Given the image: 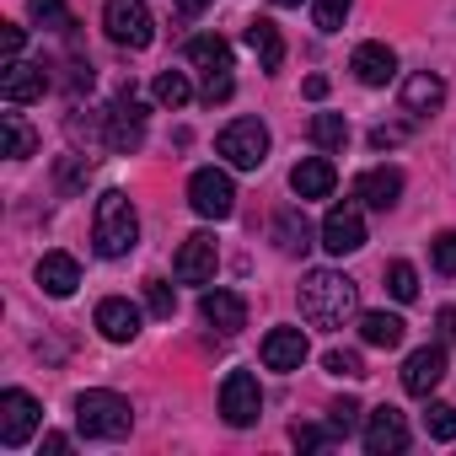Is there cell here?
<instances>
[{
  "label": "cell",
  "mask_w": 456,
  "mask_h": 456,
  "mask_svg": "<svg viewBox=\"0 0 456 456\" xmlns=\"http://www.w3.org/2000/svg\"><path fill=\"white\" fill-rule=\"evenodd\" d=\"M360 312V285L338 269H312L301 280V317L312 328H344Z\"/></svg>",
  "instance_id": "1"
},
{
  "label": "cell",
  "mask_w": 456,
  "mask_h": 456,
  "mask_svg": "<svg viewBox=\"0 0 456 456\" xmlns=\"http://www.w3.org/2000/svg\"><path fill=\"white\" fill-rule=\"evenodd\" d=\"M92 242H97L102 258H129V253H134V242H140V215H134V204H129L124 188H108V193L97 199Z\"/></svg>",
  "instance_id": "2"
},
{
  "label": "cell",
  "mask_w": 456,
  "mask_h": 456,
  "mask_svg": "<svg viewBox=\"0 0 456 456\" xmlns=\"http://www.w3.org/2000/svg\"><path fill=\"white\" fill-rule=\"evenodd\" d=\"M76 429L86 440H124L134 429V408H129V397L92 387V392L76 397Z\"/></svg>",
  "instance_id": "3"
},
{
  "label": "cell",
  "mask_w": 456,
  "mask_h": 456,
  "mask_svg": "<svg viewBox=\"0 0 456 456\" xmlns=\"http://www.w3.org/2000/svg\"><path fill=\"white\" fill-rule=\"evenodd\" d=\"M215 151L232 161L237 172H258V167L269 161V129H264L258 118H232V124L220 129Z\"/></svg>",
  "instance_id": "4"
},
{
  "label": "cell",
  "mask_w": 456,
  "mask_h": 456,
  "mask_svg": "<svg viewBox=\"0 0 456 456\" xmlns=\"http://www.w3.org/2000/svg\"><path fill=\"white\" fill-rule=\"evenodd\" d=\"M102 28L118 49H151V38H156V17H151L145 0H108Z\"/></svg>",
  "instance_id": "5"
},
{
  "label": "cell",
  "mask_w": 456,
  "mask_h": 456,
  "mask_svg": "<svg viewBox=\"0 0 456 456\" xmlns=\"http://www.w3.org/2000/svg\"><path fill=\"white\" fill-rule=\"evenodd\" d=\"M188 204H193V215H204V220H225V215L237 209V183H232V172L199 167V172L188 177Z\"/></svg>",
  "instance_id": "6"
},
{
  "label": "cell",
  "mask_w": 456,
  "mask_h": 456,
  "mask_svg": "<svg viewBox=\"0 0 456 456\" xmlns=\"http://www.w3.org/2000/svg\"><path fill=\"white\" fill-rule=\"evenodd\" d=\"M38 424H44L38 397H28L22 387H6V392H0V445H6V451H22Z\"/></svg>",
  "instance_id": "7"
},
{
  "label": "cell",
  "mask_w": 456,
  "mask_h": 456,
  "mask_svg": "<svg viewBox=\"0 0 456 456\" xmlns=\"http://www.w3.org/2000/svg\"><path fill=\"white\" fill-rule=\"evenodd\" d=\"M258 413H264L258 376L253 370H232V376L220 381V419L232 424V429H248V424H258Z\"/></svg>",
  "instance_id": "8"
},
{
  "label": "cell",
  "mask_w": 456,
  "mask_h": 456,
  "mask_svg": "<svg viewBox=\"0 0 456 456\" xmlns=\"http://www.w3.org/2000/svg\"><path fill=\"white\" fill-rule=\"evenodd\" d=\"M108 145H113L118 156H134V151L145 145V108H140L134 86H124L118 102L108 108Z\"/></svg>",
  "instance_id": "9"
},
{
  "label": "cell",
  "mask_w": 456,
  "mask_h": 456,
  "mask_svg": "<svg viewBox=\"0 0 456 456\" xmlns=\"http://www.w3.org/2000/svg\"><path fill=\"white\" fill-rule=\"evenodd\" d=\"M322 248H328L333 258H344V253H360V248H365V215H360V204H354V199H344V204H333V209H328V220H322Z\"/></svg>",
  "instance_id": "10"
},
{
  "label": "cell",
  "mask_w": 456,
  "mask_h": 456,
  "mask_svg": "<svg viewBox=\"0 0 456 456\" xmlns=\"http://www.w3.org/2000/svg\"><path fill=\"white\" fill-rule=\"evenodd\" d=\"M199 317H204V328H215V333H242L248 328V301L237 296V290H204L199 296Z\"/></svg>",
  "instance_id": "11"
},
{
  "label": "cell",
  "mask_w": 456,
  "mask_h": 456,
  "mask_svg": "<svg viewBox=\"0 0 456 456\" xmlns=\"http://www.w3.org/2000/svg\"><path fill=\"white\" fill-rule=\"evenodd\" d=\"M215 264H220V253H215V237L209 232H193L183 248H177V280L183 285H209L215 280Z\"/></svg>",
  "instance_id": "12"
},
{
  "label": "cell",
  "mask_w": 456,
  "mask_h": 456,
  "mask_svg": "<svg viewBox=\"0 0 456 456\" xmlns=\"http://www.w3.org/2000/svg\"><path fill=\"white\" fill-rule=\"evenodd\" d=\"M44 92H49V70H44V65L6 60V70H0V97H6L12 108H22V102H38Z\"/></svg>",
  "instance_id": "13"
},
{
  "label": "cell",
  "mask_w": 456,
  "mask_h": 456,
  "mask_svg": "<svg viewBox=\"0 0 456 456\" xmlns=\"http://www.w3.org/2000/svg\"><path fill=\"white\" fill-rule=\"evenodd\" d=\"M440 381H445V349H440V344H424V349H413V354H408V365H403V392H413V397H429Z\"/></svg>",
  "instance_id": "14"
},
{
  "label": "cell",
  "mask_w": 456,
  "mask_h": 456,
  "mask_svg": "<svg viewBox=\"0 0 456 456\" xmlns=\"http://www.w3.org/2000/svg\"><path fill=\"white\" fill-rule=\"evenodd\" d=\"M365 451H370V456H397V451H408V424H403L397 408H376V413L365 419Z\"/></svg>",
  "instance_id": "15"
},
{
  "label": "cell",
  "mask_w": 456,
  "mask_h": 456,
  "mask_svg": "<svg viewBox=\"0 0 456 456\" xmlns=\"http://www.w3.org/2000/svg\"><path fill=\"white\" fill-rule=\"evenodd\" d=\"M264 365L269 370H301L306 365V333L301 328H269L264 333Z\"/></svg>",
  "instance_id": "16"
},
{
  "label": "cell",
  "mask_w": 456,
  "mask_h": 456,
  "mask_svg": "<svg viewBox=\"0 0 456 456\" xmlns=\"http://www.w3.org/2000/svg\"><path fill=\"white\" fill-rule=\"evenodd\" d=\"M354 199L370 204V209H392V204L403 199V172H397V167H370V172H360V177H354Z\"/></svg>",
  "instance_id": "17"
},
{
  "label": "cell",
  "mask_w": 456,
  "mask_h": 456,
  "mask_svg": "<svg viewBox=\"0 0 456 456\" xmlns=\"http://www.w3.org/2000/svg\"><path fill=\"white\" fill-rule=\"evenodd\" d=\"M290 188H296V199H328L338 188V172H333L328 156H306V161L290 167Z\"/></svg>",
  "instance_id": "18"
},
{
  "label": "cell",
  "mask_w": 456,
  "mask_h": 456,
  "mask_svg": "<svg viewBox=\"0 0 456 456\" xmlns=\"http://www.w3.org/2000/svg\"><path fill=\"white\" fill-rule=\"evenodd\" d=\"M97 328H102L108 344H129L140 333V306L124 301V296H108V301H97Z\"/></svg>",
  "instance_id": "19"
},
{
  "label": "cell",
  "mask_w": 456,
  "mask_h": 456,
  "mask_svg": "<svg viewBox=\"0 0 456 456\" xmlns=\"http://www.w3.org/2000/svg\"><path fill=\"white\" fill-rule=\"evenodd\" d=\"M349 70L360 76V86H387V81L397 76V54H392L387 44H360L354 60H349Z\"/></svg>",
  "instance_id": "20"
},
{
  "label": "cell",
  "mask_w": 456,
  "mask_h": 456,
  "mask_svg": "<svg viewBox=\"0 0 456 456\" xmlns=\"http://www.w3.org/2000/svg\"><path fill=\"white\" fill-rule=\"evenodd\" d=\"M38 285H44V296L65 301V296H76V285H81V264H76L70 253H44V264H38Z\"/></svg>",
  "instance_id": "21"
},
{
  "label": "cell",
  "mask_w": 456,
  "mask_h": 456,
  "mask_svg": "<svg viewBox=\"0 0 456 456\" xmlns=\"http://www.w3.org/2000/svg\"><path fill=\"white\" fill-rule=\"evenodd\" d=\"M440 102H445V81H440V76L419 70V76H408V81H403V113L424 118V113H435Z\"/></svg>",
  "instance_id": "22"
},
{
  "label": "cell",
  "mask_w": 456,
  "mask_h": 456,
  "mask_svg": "<svg viewBox=\"0 0 456 456\" xmlns=\"http://www.w3.org/2000/svg\"><path fill=\"white\" fill-rule=\"evenodd\" d=\"M248 49L258 54V65H264V70H280V65H285V38H280V28H274L269 17L248 22Z\"/></svg>",
  "instance_id": "23"
},
{
  "label": "cell",
  "mask_w": 456,
  "mask_h": 456,
  "mask_svg": "<svg viewBox=\"0 0 456 456\" xmlns=\"http://www.w3.org/2000/svg\"><path fill=\"white\" fill-rule=\"evenodd\" d=\"M403 333H408V322H403L397 312H365V317H360V338H365L370 349H397Z\"/></svg>",
  "instance_id": "24"
},
{
  "label": "cell",
  "mask_w": 456,
  "mask_h": 456,
  "mask_svg": "<svg viewBox=\"0 0 456 456\" xmlns=\"http://www.w3.org/2000/svg\"><path fill=\"white\" fill-rule=\"evenodd\" d=\"M274 242H280V253H290V258L312 248V225H306L301 209H280V215H274Z\"/></svg>",
  "instance_id": "25"
},
{
  "label": "cell",
  "mask_w": 456,
  "mask_h": 456,
  "mask_svg": "<svg viewBox=\"0 0 456 456\" xmlns=\"http://www.w3.org/2000/svg\"><path fill=\"white\" fill-rule=\"evenodd\" d=\"M188 60L209 76V70H232V44L225 38H193L188 44Z\"/></svg>",
  "instance_id": "26"
},
{
  "label": "cell",
  "mask_w": 456,
  "mask_h": 456,
  "mask_svg": "<svg viewBox=\"0 0 456 456\" xmlns=\"http://www.w3.org/2000/svg\"><path fill=\"white\" fill-rule=\"evenodd\" d=\"M312 140H317V151H344L349 145V118L344 113H317L312 118Z\"/></svg>",
  "instance_id": "27"
},
{
  "label": "cell",
  "mask_w": 456,
  "mask_h": 456,
  "mask_svg": "<svg viewBox=\"0 0 456 456\" xmlns=\"http://www.w3.org/2000/svg\"><path fill=\"white\" fill-rule=\"evenodd\" d=\"M0 124H6V156H12V161H28V156L38 151V134L28 129V118H22V113H6Z\"/></svg>",
  "instance_id": "28"
},
{
  "label": "cell",
  "mask_w": 456,
  "mask_h": 456,
  "mask_svg": "<svg viewBox=\"0 0 456 456\" xmlns=\"http://www.w3.org/2000/svg\"><path fill=\"white\" fill-rule=\"evenodd\" d=\"M28 12H33V22H38L44 33H70V28H76V17H70L65 0H28Z\"/></svg>",
  "instance_id": "29"
},
{
  "label": "cell",
  "mask_w": 456,
  "mask_h": 456,
  "mask_svg": "<svg viewBox=\"0 0 456 456\" xmlns=\"http://www.w3.org/2000/svg\"><path fill=\"white\" fill-rule=\"evenodd\" d=\"M151 92H156V102H161V108H183V102L193 97V86H188V76H183V70H161Z\"/></svg>",
  "instance_id": "30"
},
{
  "label": "cell",
  "mask_w": 456,
  "mask_h": 456,
  "mask_svg": "<svg viewBox=\"0 0 456 456\" xmlns=\"http://www.w3.org/2000/svg\"><path fill=\"white\" fill-rule=\"evenodd\" d=\"M424 429H429V440H456V408L451 403H429L424 408Z\"/></svg>",
  "instance_id": "31"
},
{
  "label": "cell",
  "mask_w": 456,
  "mask_h": 456,
  "mask_svg": "<svg viewBox=\"0 0 456 456\" xmlns=\"http://www.w3.org/2000/svg\"><path fill=\"white\" fill-rule=\"evenodd\" d=\"M344 17H349V0H312V22H317V33H338Z\"/></svg>",
  "instance_id": "32"
},
{
  "label": "cell",
  "mask_w": 456,
  "mask_h": 456,
  "mask_svg": "<svg viewBox=\"0 0 456 456\" xmlns=\"http://www.w3.org/2000/svg\"><path fill=\"white\" fill-rule=\"evenodd\" d=\"M354 424H360V403H354V397H338V403L328 408V429H333L338 440H349Z\"/></svg>",
  "instance_id": "33"
},
{
  "label": "cell",
  "mask_w": 456,
  "mask_h": 456,
  "mask_svg": "<svg viewBox=\"0 0 456 456\" xmlns=\"http://www.w3.org/2000/svg\"><path fill=\"white\" fill-rule=\"evenodd\" d=\"M387 290H392L397 301H413V296H419V274H413V264L397 258V264L387 269Z\"/></svg>",
  "instance_id": "34"
},
{
  "label": "cell",
  "mask_w": 456,
  "mask_h": 456,
  "mask_svg": "<svg viewBox=\"0 0 456 456\" xmlns=\"http://www.w3.org/2000/svg\"><path fill=\"white\" fill-rule=\"evenodd\" d=\"M145 306H151V317H172V312H177L172 285H167V280H145Z\"/></svg>",
  "instance_id": "35"
},
{
  "label": "cell",
  "mask_w": 456,
  "mask_h": 456,
  "mask_svg": "<svg viewBox=\"0 0 456 456\" xmlns=\"http://www.w3.org/2000/svg\"><path fill=\"white\" fill-rule=\"evenodd\" d=\"M429 264H435V269H440L445 280L456 274V232H440V237L429 242Z\"/></svg>",
  "instance_id": "36"
},
{
  "label": "cell",
  "mask_w": 456,
  "mask_h": 456,
  "mask_svg": "<svg viewBox=\"0 0 456 456\" xmlns=\"http://www.w3.org/2000/svg\"><path fill=\"white\" fill-rule=\"evenodd\" d=\"M333 376H365V360L354 354V349H328V360H322Z\"/></svg>",
  "instance_id": "37"
},
{
  "label": "cell",
  "mask_w": 456,
  "mask_h": 456,
  "mask_svg": "<svg viewBox=\"0 0 456 456\" xmlns=\"http://www.w3.org/2000/svg\"><path fill=\"white\" fill-rule=\"evenodd\" d=\"M290 440H296L301 451H322V445H328V440H338V435H333V429H317V424H296V429H290Z\"/></svg>",
  "instance_id": "38"
},
{
  "label": "cell",
  "mask_w": 456,
  "mask_h": 456,
  "mask_svg": "<svg viewBox=\"0 0 456 456\" xmlns=\"http://www.w3.org/2000/svg\"><path fill=\"white\" fill-rule=\"evenodd\" d=\"M225 97H232V70H209V76H204V102L215 108V102H225Z\"/></svg>",
  "instance_id": "39"
},
{
  "label": "cell",
  "mask_w": 456,
  "mask_h": 456,
  "mask_svg": "<svg viewBox=\"0 0 456 456\" xmlns=\"http://www.w3.org/2000/svg\"><path fill=\"white\" fill-rule=\"evenodd\" d=\"M22 44H28V33H22L17 22H0V54L17 60V54H22Z\"/></svg>",
  "instance_id": "40"
},
{
  "label": "cell",
  "mask_w": 456,
  "mask_h": 456,
  "mask_svg": "<svg viewBox=\"0 0 456 456\" xmlns=\"http://www.w3.org/2000/svg\"><path fill=\"white\" fill-rule=\"evenodd\" d=\"M435 328H440V338H445V344H456V306H440Z\"/></svg>",
  "instance_id": "41"
},
{
  "label": "cell",
  "mask_w": 456,
  "mask_h": 456,
  "mask_svg": "<svg viewBox=\"0 0 456 456\" xmlns=\"http://www.w3.org/2000/svg\"><path fill=\"white\" fill-rule=\"evenodd\" d=\"M403 140V129H370V145L376 151H387V145H397Z\"/></svg>",
  "instance_id": "42"
},
{
  "label": "cell",
  "mask_w": 456,
  "mask_h": 456,
  "mask_svg": "<svg viewBox=\"0 0 456 456\" xmlns=\"http://www.w3.org/2000/svg\"><path fill=\"white\" fill-rule=\"evenodd\" d=\"M306 97L322 102V97H328V76H306Z\"/></svg>",
  "instance_id": "43"
},
{
  "label": "cell",
  "mask_w": 456,
  "mask_h": 456,
  "mask_svg": "<svg viewBox=\"0 0 456 456\" xmlns=\"http://www.w3.org/2000/svg\"><path fill=\"white\" fill-rule=\"evenodd\" d=\"M44 451H49V456H65V451H70V440H65V435H44Z\"/></svg>",
  "instance_id": "44"
},
{
  "label": "cell",
  "mask_w": 456,
  "mask_h": 456,
  "mask_svg": "<svg viewBox=\"0 0 456 456\" xmlns=\"http://www.w3.org/2000/svg\"><path fill=\"white\" fill-rule=\"evenodd\" d=\"M204 6H209V0H177V12H183V17H199Z\"/></svg>",
  "instance_id": "45"
},
{
  "label": "cell",
  "mask_w": 456,
  "mask_h": 456,
  "mask_svg": "<svg viewBox=\"0 0 456 456\" xmlns=\"http://www.w3.org/2000/svg\"><path fill=\"white\" fill-rule=\"evenodd\" d=\"M274 6H301V0H274Z\"/></svg>",
  "instance_id": "46"
}]
</instances>
